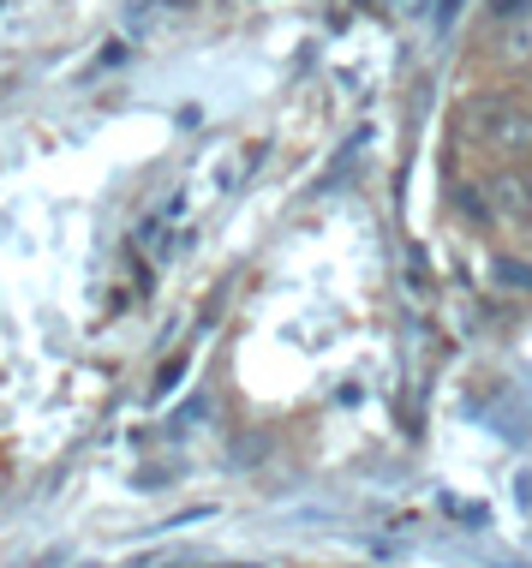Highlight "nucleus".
<instances>
[{"instance_id": "f257e3e1", "label": "nucleus", "mask_w": 532, "mask_h": 568, "mask_svg": "<svg viewBox=\"0 0 532 568\" xmlns=\"http://www.w3.org/2000/svg\"><path fill=\"white\" fill-rule=\"evenodd\" d=\"M467 132L497 156H532V109L514 97H479L467 102Z\"/></svg>"}, {"instance_id": "f03ea898", "label": "nucleus", "mask_w": 532, "mask_h": 568, "mask_svg": "<svg viewBox=\"0 0 532 568\" xmlns=\"http://www.w3.org/2000/svg\"><path fill=\"white\" fill-rule=\"evenodd\" d=\"M491 204L503 210L509 222H532V186L521 174H497L491 180Z\"/></svg>"}, {"instance_id": "7ed1b4c3", "label": "nucleus", "mask_w": 532, "mask_h": 568, "mask_svg": "<svg viewBox=\"0 0 532 568\" xmlns=\"http://www.w3.org/2000/svg\"><path fill=\"white\" fill-rule=\"evenodd\" d=\"M491 275L509 287V294H532V264H521V257H497Z\"/></svg>"}]
</instances>
